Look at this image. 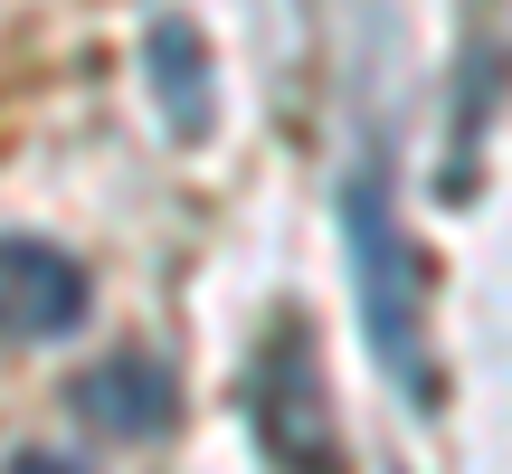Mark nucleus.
I'll return each instance as SVG.
<instances>
[{
    "label": "nucleus",
    "instance_id": "f257e3e1",
    "mask_svg": "<svg viewBox=\"0 0 512 474\" xmlns=\"http://www.w3.org/2000/svg\"><path fill=\"white\" fill-rule=\"evenodd\" d=\"M247 418L285 474H332V418H323V361L304 323H275L247 370Z\"/></svg>",
    "mask_w": 512,
    "mask_h": 474
},
{
    "label": "nucleus",
    "instance_id": "f03ea898",
    "mask_svg": "<svg viewBox=\"0 0 512 474\" xmlns=\"http://www.w3.org/2000/svg\"><path fill=\"white\" fill-rule=\"evenodd\" d=\"M86 323V266L48 237H0V342H57Z\"/></svg>",
    "mask_w": 512,
    "mask_h": 474
},
{
    "label": "nucleus",
    "instance_id": "7ed1b4c3",
    "mask_svg": "<svg viewBox=\"0 0 512 474\" xmlns=\"http://www.w3.org/2000/svg\"><path fill=\"white\" fill-rule=\"evenodd\" d=\"M67 408L95 427V437H162L171 427V370L162 361H143V351H114V361H95V370H76L67 380Z\"/></svg>",
    "mask_w": 512,
    "mask_h": 474
},
{
    "label": "nucleus",
    "instance_id": "20e7f679",
    "mask_svg": "<svg viewBox=\"0 0 512 474\" xmlns=\"http://www.w3.org/2000/svg\"><path fill=\"white\" fill-rule=\"evenodd\" d=\"M152 76H162V95H171V124L209 133V57H200V29H190V19H162V29H152Z\"/></svg>",
    "mask_w": 512,
    "mask_h": 474
},
{
    "label": "nucleus",
    "instance_id": "39448f33",
    "mask_svg": "<svg viewBox=\"0 0 512 474\" xmlns=\"http://www.w3.org/2000/svg\"><path fill=\"white\" fill-rule=\"evenodd\" d=\"M0 474H86V465H67V456H48V446H29V456H10Z\"/></svg>",
    "mask_w": 512,
    "mask_h": 474
}]
</instances>
